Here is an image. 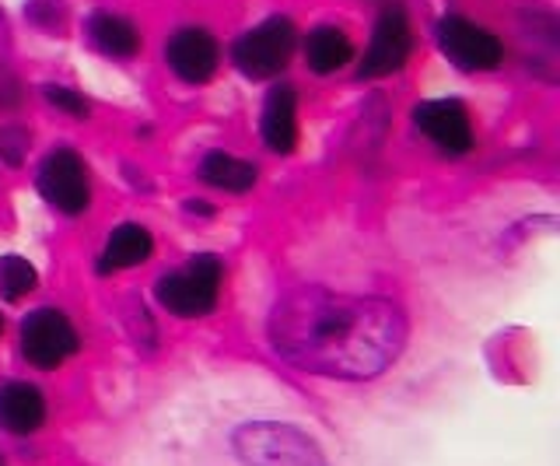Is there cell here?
Instances as JSON below:
<instances>
[{"label":"cell","mask_w":560,"mask_h":466,"mask_svg":"<svg viewBox=\"0 0 560 466\" xmlns=\"http://www.w3.org/2000/svg\"><path fill=\"white\" fill-rule=\"evenodd\" d=\"M270 337L280 358L298 369L364 378L396 361L407 337V319L385 299L302 288L277 302Z\"/></svg>","instance_id":"6da1fadb"},{"label":"cell","mask_w":560,"mask_h":466,"mask_svg":"<svg viewBox=\"0 0 560 466\" xmlns=\"http://www.w3.org/2000/svg\"><path fill=\"white\" fill-rule=\"evenodd\" d=\"M221 278H224V264L218 256L203 253V256H192L186 270L165 273V278L154 284V295L175 316H207L210 308L218 305Z\"/></svg>","instance_id":"7a4b0ae2"},{"label":"cell","mask_w":560,"mask_h":466,"mask_svg":"<svg viewBox=\"0 0 560 466\" xmlns=\"http://www.w3.org/2000/svg\"><path fill=\"white\" fill-rule=\"evenodd\" d=\"M294 25L291 19H267L262 25H256L253 32H245V36L235 39L232 46V60L235 67L253 81H262V78H273L288 67L291 54H294Z\"/></svg>","instance_id":"3957f363"},{"label":"cell","mask_w":560,"mask_h":466,"mask_svg":"<svg viewBox=\"0 0 560 466\" xmlns=\"http://www.w3.org/2000/svg\"><path fill=\"white\" fill-rule=\"evenodd\" d=\"M78 351V334L57 308H35L22 323V354L35 369L52 372Z\"/></svg>","instance_id":"277c9868"},{"label":"cell","mask_w":560,"mask_h":466,"mask_svg":"<svg viewBox=\"0 0 560 466\" xmlns=\"http://www.w3.org/2000/svg\"><path fill=\"white\" fill-rule=\"evenodd\" d=\"M438 46H442L448 60L466 67V71H490L504 57V46L498 36H490L487 28L459 19V14H448V19L438 22Z\"/></svg>","instance_id":"5b68a950"},{"label":"cell","mask_w":560,"mask_h":466,"mask_svg":"<svg viewBox=\"0 0 560 466\" xmlns=\"http://www.w3.org/2000/svg\"><path fill=\"white\" fill-rule=\"evenodd\" d=\"M39 194L46 203H52L63 214H81L88 200H92V189H88V172L84 162L78 159V151L60 148L49 151L46 162L39 168Z\"/></svg>","instance_id":"8992f818"},{"label":"cell","mask_w":560,"mask_h":466,"mask_svg":"<svg viewBox=\"0 0 560 466\" xmlns=\"http://www.w3.org/2000/svg\"><path fill=\"white\" fill-rule=\"evenodd\" d=\"M410 22H407V11L402 8H382L378 14V25H375V36L368 54L358 67V78H385V74H396L402 63L410 57Z\"/></svg>","instance_id":"52a82bcc"},{"label":"cell","mask_w":560,"mask_h":466,"mask_svg":"<svg viewBox=\"0 0 560 466\" xmlns=\"http://www.w3.org/2000/svg\"><path fill=\"white\" fill-rule=\"evenodd\" d=\"M413 124L420 127V133L431 137V141L448 154H463L472 148V124L459 98L420 102L413 109Z\"/></svg>","instance_id":"ba28073f"},{"label":"cell","mask_w":560,"mask_h":466,"mask_svg":"<svg viewBox=\"0 0 560 466\" xmlns=\"http://www.w3.org/2000/svg\"><path fill=\"white\" fill-rule=\"evenodd\" d=\"M172 71L189 84H203L218 71V39L207 28H179L165 46Z\"/></svg>","instance_id":"9c48e42d"},{"label":"cell","mask_w":560,"mask_h":466,"mask_svg":"<svg viewBox=\"0 0 560 466\" xmlns=\"http://www.w3.org/2000/svg\"><path fill=\"white\" fill-rule=\"evenodd\" d=\"M262 141L270 151L288 154L298 144V92L291 84H277L267 95V109H262Z\"/></svg>","instance_id":"30bf717a"},{"label":"cell","mask_w":560,"mask_h":466,"mask_svg":"<svg viewBox=\"0 0 560 466\" xmlns=\"http://www.w3.org/2000/svg\"><path fill=\"white\" fill-rule=\"evenodd\" d=\"M46 421L43 393L28 383H4L0 386V424L14 435H28Z\"/></svg>","instance_id":"8fae6325"},{"label":"cell","mask_w":560,"mask_h":466,"mask_svg":"<svg viewBox=\"0 0 560 466\" xmlns=\"http://www.w3.org/2000/svg\"><path fill=\"white\" fill-rule=\"evenodd\" d=\"M154 249V238L148 229L140 224H119V229L109 235L105 243V253L98 260V273H116L122 267H133V264H144Z\"/></svg>","instance_id":"7c38bea8"},{"label":"cell","mask_w":560,"mask_h":466,"mask_svg":"<svg viewBox=\"0 0 560 466\" xmlns=\"http://www.w3.org/2000/svg\"><path fill=\"white\" fill-rule=\"evenodd\" d=\"M88 36L105 57H133L140 46V32L133 28V22L113 11H95L92 22H88Z\"/></svg>","instance_id":"4fadbf2b"},{"label":"cell","mask_w":560,"mask_h":466,"mask_svg":"<svg viewBox=\"0 0 560 466\" xmlns=\"http://www.w3.org/2000/svg\"><path fill=\"white\" fill-rule=\"evenodd\" d=\"M350 54H354V46H350L347 32L332 28V25H319L308 32L305 39V60L315 74H332L340 71V67L350 60Z\"/></svg>","instance_id":"5bb4252c"},{"label":"cell","mask_w":560,"mask_h":466,"mask_svg":"<svg viewBox=\"0 0 560 466\" xmlns=\"http://www.w3.org/2000/svg\"><path fill=\"white\" fill-rule=\"evenodd\" d=\"M200 176H203V183L228 189V194H249V189L256 186L259 172H256V165L242 162L228 151H210L200 165Z\"/></svg>","instance_id":"9a60e30c"},{"label":"cell","mask_w":560,"mask_h":466,"mask_svg":"<svg viewBox=\"0 0 560 466\" xmlns=\"http://www.w3.org/2000/svg\"><path fill=\"white\" fill-rule=\"evenodd\" d=\"M35 288V267L25 260V256H4L0 260V291L18 302L22 295H28V291Z\"/></svg>","instance_id":"2e32d148"},{"label":"cell","mask_w":560,"mask_h":466,"mask_svg":"<svg viewBox=\"0 0 560 466\" xmlns=\"http://www.w3.org/2000/svg\"><path fill=\"white\" fill-rule=\"evenodd\" d=\"M46 98L52 102L57 109L70 113V116H88V102L78 95V92H70V89H60V84H46Z\"/></svg>","instance_id":"e0dca14e"},{"label":"cell","mask_w":560,"mask_h":466,"mask_svg":"<svg viewBox=\"0 0 560 466\" xmlns=\"http://www.w3.org/2000/svg\"><path fill=\"white\" fill-rule=\"evenodd\" d=\"M186 211H192V214L207 218V214H210V203H203V200H186Z\"/></svg>","instance_id":"ac0fdd59"},{"label":"cell","mask_w":560,"mask_h":466,"mask_svg":"<svg viewBox=\"0 0 560 466\" xmlns=\"http://www.w3.org/2000/svg\"><path fill=\"white\" fill-rule=\"evenodd\" d=\"M0 466H8V459H4V456H0Z\"/></svg>","instance_id":"d6986e66"},{"label":"cell","mask_w":560,"mask_h":466,"mask_svg":"<svg viewBox=\"0 0 560 466\" xmlns=\"http://www.w3.org/2000/svg\"><path fill=\"white\" fill-rule=\"evenodd\" d=\"M0 330H4V319H0Z\"/></svg>","instance_id":"ffe728a7"}]
</instances>
